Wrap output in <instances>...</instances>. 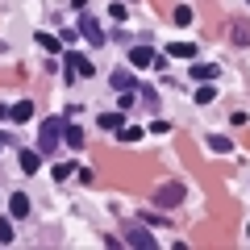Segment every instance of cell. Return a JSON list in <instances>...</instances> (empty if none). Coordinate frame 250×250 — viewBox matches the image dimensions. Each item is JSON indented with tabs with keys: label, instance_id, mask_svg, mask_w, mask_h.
I'll return each mask as SVG.
<instances>
[{
	"label": "cell",
	"instance_id": "cell-1",
	"mask_svg": "<svg viewBox=\"0 0 250 250\" xmlns=\"http://www.w3.org/2000/svg\"><path fill=\"white\" fill-rule=\"evenodd\" d=\"M62 125L67 121H59V117H46L42 121V134H38V150L42 154H54V146H59V138H62Z\"/></svg>",
	"mask_w": 250,
	"mask_h": 250
},
{
	"label": "cell",
	"instance_id": "cell-2",
	"mask_svg": "<svg viewBox=\"0 0 250 250\" xmlns=\"http://www.w3.org/2000/svg\"><path fill=\"white\" fill-rule=\"evenodd\" d=\"M125 246H138V250H154L159 246V238L150 233V225H125Z\"/></svg>",
	"mask_w": 250,
	"mask_h": 250
},
{
	"label": "cell",
	"instance_id": "cell-3",
	"mask_svg": "<svg viewBox=\"0 0 250 250\" xmlns=\"http://www.w3.org/2000/svg\"><path fill=\"white\" fill-rule=\"evenodd\" d=\"M62 62H67V75H71V80H75V75H96V62L83 59V54H75V50L62 54Z\"/></svg>",
	"mask_w": 250,
	"mask_h": 250
},
{
	"label": "cell",
	"instance_id": "cell-4",
	"mask_svg": "<svg viewBox=\"0 0 250 250\" xmlns=\"http://www.w3.org/2000/svg\"><path fill=\"white\" fill-rule=\"evenodd\" d=\"M154 205H163V208L184 205V184H163L159 192H154Z\"/></svg>",
	"mask_w": 250,
	"mask_h": 250
},
{
	"label": "cell",
	"instance_id": "cell-5",
	"mask_svg": "<svg viewBox=\"0 0 250 250\" xmlns=\"http://www.w3.org/2000/svg\"><path fill=\"white\" fill-rule=\"evenodd\" d=\"M129 62H134V67H154V62H167V59H159V54L150 50V46H134V50H129Z\"/></svg>",
	"mask_w": 250,
	"mask_h": 250
},
{
	"label": "cell",
	"instance_id": "cell-6",
	"mask_svg": "<svg viewBox=\"0 0 250 250\" xmlns=\"http://www.w3.org/2000/svg\"><path fill=\"white\" fill-rule=\"evenodd\" d=\"M221 75V62H192V80L196 83H213Z\"/></svg>",
	"mask_w": 250,
	"mask_h": 250
},
{
	"label": "cell",
	"instance_id": "cell-7",
	"mask_svg": "<svg viewBox=\"0 0 250 250\" xmlns=\"http://www.w3.org/2000/svg\"><path fill=\"white\" fill-rule=\"evenodd\" d=\"M80 38H88L92 46H104V29H100L92 17H83V21H80Z\"/></svg>",
	"mask_w": 250,
	"mask_h": 250
},
{
	"label": "cell",
	"instance_id": "cell-8",
	"mask_svg": "<svg viewBox=\"0 0 250 250\" xmlns=\"http://www.w3.org/2000/svg\"><path fill=\"white\" fill-rule=\"evenodd\" d=\"M113 92H138V80H134V71L117 67V71H113Z\"/></svg>",
	"mask_w": 250,
	"mask_h": 250
},
{
	"label": "cell",
	"instance_id": "cell-9",
	"mask_svg": "<svg viewBox=\"0 0 250 250\" xmlns=\"http://www.w3.org/2000/svg\"><path fill=\"white\" fill-rule=\"evenodd\" d=\"M62 142L71 146V150H80V146H83V129H80V125H71V121H67V125H62Z\"/></svg>",
	"mask_w": 250,
	"mask_h": 250
},
{
	"label": "cell",
	"instance_id": "cell-10",
	"mask_svg": "<svg viewBox=\"0 0 250 250\" xmlns=\"http://www.w3.org/2000/svg\"><path fill=\"white\" fill-rule=\"evenodd\" d=\"M38 167H42V150H21V171H25V175H34Z\"/></svg>",
	"mask_w": 250,
	"mask_h": 250
},
{
	"label": "cell",
	"instance_id": "cell-11",
	"mask_svg": "<svg viewBox=\"0 0 250 250\" xmlns=\"http://www.w3.org/2000/svg\"><path fill=\"white\" fill-rule=\"evenodd\" d=\"M167 54H171V59H196V46H192V42H171Z\"/></svg>",
	"mask_w": 250,
	"mask_h": 250
},
{
	"label": "cell",
	"instance_id": "cell-12",
	"mask_svg": "<svg viewBox=\"0 0 250 250\" xmlns=\"http://www.w3.org/2000/svg\"><path fill=\"white\" fill-rule=\"evenodd\" d=\"M96 125H104V129H113V134H121L125 117H121V113H100V117H96Z\"/></svg>",
	"mask_w": 250,
	"mask_h": 250
},
{
	"label": "cell",
	"instance_id": "cell-13",
	"mask_svg": "<svg viewBox=\"0 0 250 250\" xmlns=\"http://www.w3.org/2000/svg\"><path fill=\"white\" fill-rule=\"evenodd\" d=\"M9 213H13V217H25V213H29V196H25V192H17V196L9 200Z\"/></svg>",
	"mask_w": 250,
	"mask_h": 250
},
{
	"label": "cell",
	"instance_id": "cell-14",
	"mask_svg": "<svg viewBox=\"0 0 250 250\" xmlns=\"http://www.w3.org/2000/svg\"><path fill=\"white\" fill-rule=\"evenodd\" d=\"M29 117H34V104H29V100L13 104V121H29Z\"/></svg>",
	"mask_w": 250,
	"mask_h": 250
},
{
	"label": "cell",
	"instance_id": "cell-15",
	"mask_svg": "<svg viewBox=\"0 0 250 250\" xmlns=\"http://www.w3.org/2000/svg\"><path fill=\"white\" fill-rule=\"evenodd\" d=\"M38 46L50 50V54H59V38H54V34H38Z\"/></svg>",
	"mask_w": 250,
	"mask_h": 250
},
{
	"label": "cell",
	"instance_id": "cell-16",
	"mask_svg": "<svg viewBox=\"0 0 250 250\" xmlns=\"http://www.w3.org/2000/svg\"><path fill=\"white\" fill-rule=\"evenodd\" d=\"M208 150H217V154H229V142H225L221 134H213V138H208Z\"/></svg>",
	"mask_w": 250,
	"mask_h": 250
},
{
	"label": "cell",
	"instance_id": "cell-17",
	"mask_svg": "<svg viewBox=\"0 0 250 250\" xmlns=\"http://www.w3.org/2000/svg\"><path fill=\"white\" fill-rule=\"evenodd\" d=\"M175 25H192V9H188V4L175 9Z\"/></svg>",
	"mask_w": 250,
	"mask_h": 250
},
{
	"label": "cell",
	"instance_id": "cell-18",
	"mask_svg": "<svg viewBox=\"0 0 250 250\" xmlns=\"http://www.w3.org/2000/svg\"><path fill=\"white\" fill-rule=\"evenodd\" d=\"M213 96H217V88H213V83H205V88L196 92V100H200V104H213Z\"/></svg>",
	"mask_w": 250,
	"mask_h": 250
},
{
	"label": "cell",
	"instance_id": "cell-19",
	"mask_svg": "<svg viewBox=\"0 0 250 250\" xmlns=\"http://www.w3.org/2000/svg\"><path fill=\"white\" fill-rule=\"evenodd\" d=\"M233 42L246 46V42H250V29H246V25H238V29H233Z\"/></svg>",
	"mask_w": 250,
	"mask_h": 250
},
{
	"label": "cell",
	"instance_id": "cell-20",
	"mask_svg": "<svg viewBox=\"0 0 250 250\" xmlns=\"http://www.w3.org/2000/svg\"><path fill=\"white\" fill-rule=\"evenodd\" d=\"M71 171H75L71 163H59V167H54V179H67V175H71Z\"/></svg>",
	"mask_w": 250,
	"mask_h": 250
},
{
	"label": "cell",
	"instance_id": "cell-21",
	"mask_svg": "<svg viewBox=\"0 0 250 250\" xmlns=\"http://www.w3.org/2000/svg\"><path fill=\"white\" fill-rule=\"evenodd\" d=\"M0 242H13V221H0Z\"/></svg>",
	"mask_w": 250,
	"mask_h": 250
},
{
	"label": "cell",
	"instance_id": "cell-22",
	"mask_svg": "<svg viewBox=\"0 0 250 250\" xmlns=\"http://www.w3.org/2000/svg\"><path fill=\"white\" fill-rule=\"evenodd\" d=\"M108 17H113V21H125V4H121V0H117L113 9H108Z\"/></svg>",
	"mask_w": 250,
	"mask_h": 250
},
{
	"label": "cell",
	"instance_id": "cell-23",
	"mask_svg": "<svg viewBox=\"0 0 250 250\" xmlns=\"http://www.w3.org/2000/svg\"><path fill=\"white\" fill-rule=\"evenodd\" d=\"M0 146H4V138H0Z\"/></svg>",
	"mask_w": 250,
	"mask_h": 250
},
{
	"label": "cell",
	"instance_id": "cell-24",
	"mask_svg": "<svg viewBox=\"0 0 250 250\" xmlns=\"http://www.w3.org/2000/svg\"><path fill=\"white\" fill-rule=\"evenodd\" d=\"M246 238H250V229H246Z\"/></svg>",
	"mask_w": 250,
	"mask_h": 250
}]
</instances>
